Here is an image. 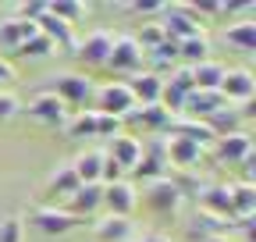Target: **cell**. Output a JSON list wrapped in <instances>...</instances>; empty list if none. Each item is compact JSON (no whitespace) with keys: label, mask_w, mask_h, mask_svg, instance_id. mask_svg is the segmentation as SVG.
<instances>
[{"label":"cell","mask_w":256,"mask_h":242,"mask_svg":"<svg viewBox=\"0 0 256 242\" xmlns=\"http://www.w3.org/2000/svg\"><path fill=\"white\" fill-rule=\"evenodd\" d=\"M46 93H54L64 107H78L86 110V104H92V93H96V86L89 75H78V72H60L50 78V89Z\"/></svg>","instance_id":"obj_1"},{"label":"cell","mask_w":256,"mask_h":242,"mask_svg":"<svg viewBox=\"0 0 256 242\" xmlns=\"http://www.w3.org/2000/svg\"><path fill=\"white\" fill-rule=\"evenodd\" d=\"M182 200H185V189L178 186V182H171L168 174L156 178V182H146V189H142V203L153 210V214H160V218L178 214Z\"/></svg>","instance_id":"obj_2"},{"label":"cell","mask_w":256,"mask_h":242,"mask_svg":"<svg viewBox=\"0 0 256 242\" xmlns=\"http://www.w3.org/2000/svg\"><path fill=\"white\" fill-rule=\"evenodd\" d=\"M132 107H136V96H132V89H128L124 78H114V82H107V86H96V93H92V110H96V114L124 118Z\"/></svg>","instance_id":"obj_3"},{"label":"cell","mask_w":256,"mask_h":242,"mask_svg":"<svg viewBox=\"0 0 256 242\" xmlns=\"http://www.w3.org/2000/svg\"><path fill=\"white\" fill-rule=\"evenodd\" d=\"M160 28H164V40L182 43V40H188V36L203 32V22H200L196 14H192V8H188V4H171V8H164Z\"/></svg>","instance_id":"obj_4"},{"label":"cell","mask_w":256,"mask_h":242,"mask_svg":"<svg viewBox=\"0 0 256 242\" xmlns=\"http://www.w3.org/2000/svg\"><path fill=\"white\" fill-rule=\"evenodd\" d=\"M142 60H146V54L139 50V43H136L132 36H114V46H110V57H107L104 68L132 78V75L142 72Z\"/></svg>","instance_id":"obj_5"},{"label":"cell","mask_w":256,"mask_h":242,"mask_svg":"<svg viewBox=\"0 0 256 242\" xmlns=\"http://www.w3.org/2000/svg\"><path fill=\"white\" fill-rule=\"evenodd\" d=\"M217 93L224 96V104H252L256 78H252L249 68H224V78L217 86Z\"/></svg>","instance_id":"obj_6"},{"label":"cell","mask_w":256,"mask_h":242,"mask_svg":"<svg viewBox=\"0 0 256 242\" xmlns=\"http://www.w3.org/2000/svg\"><path fill=\"white\" fill-rule=\"evenodd\" d=\"M110 46H114V36L107 32V28H96V32H89L86 40L75 43V57L86 68H104L107 57H110Z\"/></svg>","instance_id":"obj_7"},{"label":"cell","mask_w":256,"mask_h":242,"mask_svg":"<svg viewBox=\"0 0 256 242\" xmlns=\"http://www.w3.org/2000/svg\"><path fill=\"white\" fill-rule=\"evenodd\" d=\"M28 224L36 228V232H43V235H68L82 221L75 214H68V210H60V206H36L28 214Z\"/></svg>","instance_id":"obj_8"},{"label":"cell","mask_w":256,"mask_h":242,"mask_svg":"<svg viewBox=\"0 0 256 242\" xmlns=\"http://www.w3.org/2000/svg\"><path fill=\"white\" fill-rule=\"evenodd\" d=\"M136 203H139V192H136V186H132L128 178L104 186V203H100V206L107 210L110 218H132Z\"/></svg>","instance_id":"obj_9"},{"label":"cell","mask_w":256,"mask_h":242,"mask_svg":"<svg viewBox=\"0 0 256 242\" xmlns=\"http://www.w3.org/2000/svg\"><path fill=\"white\" fill-rule=\"evenodd\" d=\"M25 114L32 121H40V125H50V128H64V125H68V107H64L54 93H40L36 100H28Z\"/></svg>","instance_id":"obj_10"},{"label":"cell","mask_w":256,"mask_h":242,"mask_svg":"<svg viewBox=\"0 0 256 242\" xmlns=\"http://www.w3.org/2000/svg\"><path fill=\"white\" fill-rule=\"evenodd\" d=\"M220 107H232V104H224V96L220 93H206V89H192V93L185 96V107H182V114L188 118V121H210Z\"/></svg>","instance_id":"obj_11"},{"label":"cell","mask_w":256,"mask_h":242,"mask_svg":"<svg viewBox=\"0 0 256 242\" xmlns=\"http://www.w3.org/2000/svg\"><path fill=\"white\" fill-rule=\"evenodd\" d=\"M128 82V89H132V96H136V104L139 107H150V104H160V93H164V75L160 72H139V75H132V78H124Z\"/></svg>","instance_id":"obj_12"},{"label":"cell","mask_w":256,"mask_h":242,"mask_svg":"<svg viewBox=\"0 0 256 242\" xmlns=\"http://www.w3.org/2000/svg\"><path fill=\"white\" fill-rule=\"evenodd\" d=\"M40 28L36 22H25V18H0V50L18 54L25 40H32Z\"/></svg>","instance_id":"obj_13"},{"label":"cell","mask_w":256,"mask_h":242,"mask_svg":"<svg viewBox=\"0 0 256 242\" xmlns=\"http://www.w3.org/2000/svg\"><path fill=\"white\" fill-rule=\"evenodd\" d=\"M107 160H114L121 171H132L139 160H142V142L136 136H114L110 139V150H107Z\"/></svg>","instance_id":"obj_14"},{"label":"cell","mask_w":256,"mask_h":242,"mask_svg":"<svg viewBox=\"0 0 256 242\" xmlns=\"http://www.w3.org/2000/svg\"><path fill=\"white\" fill-rule=\"evenodd\" d=\"M217 157H220L224 164H246V160L252 157V139H249V132L242 128V132H235V136H220V139H217Z\"/></svg>","instance_id":"obj_15"},{"label":"cell","mask_w":256,"mask_h":242,"mask_svg":"<svg viewBox=\"0 0 256 242\" xmlns=\"http://www.w3.org/2000/svg\"><path fill=\"white\" fill-rule=\"evenodd\" d=\"M100 203H104V186H100V182H92V186H78V189L68 196V214H75V218L82 221V218L96 214Z\"/></svg>","instance_id":"obj_16"},{"label":"cell","mask_w":256,"mask_h":242,"mask_svg":"<svg viewBox=\"0 0 256 242\" xmlns=\"http://www.w3.org/2000/svg\"><path fill=\"white\" fill-rule=\"evenodd\" d=\"M104 150H86V154H78L72 160V171L78 178V186H92V182H100L104 186Z\"/></svg>","instance_id":"obj_17"},{"label":"cell","mask_w":256,"mask_h":242,"mask_svg":"<svg viewBox=\"0 0 256 242\" xmlns=\"http://www.w3.org/2000/svg\"><path fill=\"white\" fill-rule=\"evenodd\" d=\"M168 139V164L174 168H196L203 160V146L192 142V139H182V136H164Z\"/></svg>","instance_id":"obj_18"},{"label":"cell","mask_w":256,"mask_h":242,"mask_svg":"<svg viewBox=\"0 0 256 242\" xmlns=\"http://www.w3.org/2000/svg\"><path fill=\"white\" fill-rule=\"evenodd\" d=\"M121 121H136V125H142V128H153V132H168L171 128V121H174V114H168L160 104H150V107H132Z\"/></svg>","instance_id":"obj_19"},{"label":"cell","mask_w":256,"mask_h":242,"mask_svg":"<svg viewBox=\"0 0 256 242\" xmlns=\"http://www.w3.org/2000/svg\"><path fill=\"white\" fill-rule=\"evenodd\" d=\"M96 242H132L136 238V221L132 218H104V221H96L92 228Z\"/></svg>","instance_id":"obj_20"},{"label":"cell","mask_w":256,"mask_h":242,"mask_svg":"<svg viewBox=\"0 0 256 242\" xmlns=\"http://www.w3.org/2000/svg\"><path fill=\"white\" fill-rule=\"evenodd\" d=\"M203 60H210V36H206V28L178 43V64L196 68V64H203Z\"/></svg>","instance_id":"obj_21"},{"label":"cell","mask_w":256,"mask_h":242,"mask_svg":"<svg viewBox=\"0 0 256 242\" xmlns=\"http://www.w3.org/2000/svg\"><path fill=\"white\" fill-rule=\"evenodd\" d=\"M200 210H206V214L228 221L232 218V196H228V186H206L200 192Z\"/></svg>","instance_id":"obj_22"},{"label":"cell","mask_w":256,"mask_h":242,"mask_svg":"<svg viewBox=\"0 0 256 242\" xmlns=\"http://www.w3.org/2000/svg\"><path fill=\"white\" fill-rule=\"evenodd\" d=\"M224 43L235 46V50H242V54H252L256 50V22L252 18H242V22L228 25V28H224Z\"/></svg>","instance_id":"obj_23"},{"label":"cell","mask_w":256,"mask_h":242,"mask_svg":"<svg viewBox=\"0 0 256 242\" xmlns=\"http://www.w3.org/2000/svg\"><path fill=\"white\" fill-rule=\"evenodd\" d=\"M232 196V218H252L256 214V186L252 182H238V186H228Z\"/></svg>","instance_id":"obj_24"},{"label":"cell","mask_w":256,"mask_h":242,"mask_svg":"<svg viewBox=\"0 0 256 242\" xmlns=\"http://www.w3.org/2000/svg\"><path fill=\"white\" fill-rule=\"evenodd\" d=\"M224 228H232V221H220V218L206 214V210H196V218L188 221V238H200V242H206V238L224 235Z\"/></svg>","instance_id":"obj_25"},{"label":"cell","mask_w":256,"mask_h":242,"mask_svg":"<svg viewBox=\"0 0 256 242\" xmlns=\"http://www.w3.org/2000/svg\"><path fill=\"white\" fill-rule=\"evenodd\" d=\"M242 110L238 107H220L210 121H206V128L214 132V139H220V136H235V132H242Z\"/></svg>","instance_id":"obj_26"},{"label":"cell","mask_w":256,"mask_h":242,"mask_svg":"<svg viewBox=\"0 0 256 242\" xmlns=\"http://www.w3.org/2000/svg\"><path fill=\"white\" fill-rule=\"evenodd\" d=\"M220 78H224V64H220V60H203V64L192 68V82H196V89H206V93H217Z\"/></svg>","instance_id":"obj_27"},{"label":"cell","mask_w":256,"mask_h":242,"mask_svg":"<svg viewBox=\"0 0 256 242\" xmlns=\"http://www.w3.org/2000/svg\"><path fill=\"white\" fill-rule=\"evenodd\" d=\"M75 189H78V178L72 171V160L68 164H57V171L46 178V192L50 196H72Z\"/></svg>","instance_id":"obj_28"},{"label":"cell","mask_w":256,"mask_h":242,"mask_svg":"<svg viewBox=\"0 0 256 242\" xmlns=\"http://www.w3.org/2000/svg\"><path fill=\"white\" fill-rule=\"evenodd\" d=\"M46 11L54 18H60L64 25H75L89 14V4H78V0H57V4H46Z\"/></svg>","instance_id":"obj_29"},{"label":"cell","mask_w":256,"mask_h":242,"mask_svg":"<svg viewBox=\"0 0 256 242\" xmlns=\"http://www.w3.org/2000/svg\"><path fill=\"white\" fill-rule=\"evenodd\" d=\"M68 139H86V136H96V110H78L75 118H68V125H64Z\"/></svg>","instance_id":"obj_30"},{"label":"cell","mask_w":256,"mask_h":242,"mask_svg":"<svg viewBox=\"0 0 256 242\" xmlns=\"http://www.w3.org/2000/svg\"><path fill=\"white\" fill-rule=\"evenodd\" d=\"M146 57L153 60L156 68L171 72V68H178V43H174V40H160L153 50H146Z\"/></svg>","instance_id":"obj_31"},{"label":"cell","mask_w":256,"mask_h":242,"mask_svg":"<svg viewBox=\"0 0 256 242\" xmlns=\"http://www.w3.org/2000/svg\"><path fill=\"white\" fill-rule=\"evenodd\" d=\"M54 50H57V46H54L43 32H36L32 40H25V43H22V50H18V54H22V57H32V60H43V57H50Z\"/></svg>","instance_id":"obj_32"},{"label":"cell","mask_w":256,"mask_h":242,"mask_svg":"<svg viewBox=\"0 0 256 242\" xmlns=\"http://www.w3.org/2000/svg\"><path fill=\"white\" fill-rule=\"evenodd\" d=\"M136 43H139V50L146 54V50H153L160 40H164V28H160V22H146L142 28H139V36H132Z\"/></svg>","instance_id":"obj_33"},{"label":"cell","mask_w":256,"mask_h":242,"mask_svg":"<svg viewBox=\"0 0 256 242\" xmlns=\"http://www.w3.org/2000/svg\"><path fill=\"white\" fill-rule=\"evenodd\" d=\"M25 238V221L8 214L4 221H0V242H22Z\"/></svg>","instance_id":"obj_34"},{"label":"cell","mask_w":256,"mask_h":242,"mask_svg":"<svg viewBox=\"0 0 256 242\" xmlns=\"http://www.w3.org/2000/svg\"><path fill=\"white\" fill-rule=\"evenodd\" d=\"M124 132V121L121 118H110V114H96V136H104V139H114Z\"/></svg>","instance_id":"obj_35"},{"label":"cell","mask_w":256,"mask_h":242,"mask_svg":"<svg viewBox=\"0 0 256 242\" xmlns=\"http://www.w3.org/2000/svg\"><path fill=\"white\" fill-rule=\"evenodd\" d=\"M46 14V0H32V4H22V14L18 18H25V22H40Z\"/></svg>","instance_id":"obj_36"},{"label":"cell","mask_w":256,"mask_h":242,"mask_svg":"<svg viewBox=\"0 0 256 242\" xmlns=\"http://www.w3.org/2000/svg\"><path fill=\"white\" fill-rule=\"evenodd\" d=\"M18 110H22V107H18V100H14L11 93H0V125H4V121H11Z\"/></svg>","instance_id":"obj_37"},{"label":"cell","mask_w":256,"mask_h":242,"mask_svg":"<svg viewBox=\"0 0 256 242\" xmlns=\"http://www.w3.org/2000/svg\"><path fill=\"white\" fill-rule=\"evenodd\" d=\"M128 11H139V14H164L168 4H160V0H146V4H124Z\"/></svg>","instance_id":"obj_38"},{"label":"cell","mask_w":256,"mask_h":242,"mask_svg":"<svg viewBox=\"0 0 256 242\" xmlns=\"http://www.w3.org/2000/svg\"><path fill=\"white\" fill-rule=\"evenodd\" d=\"M18 75H14V64L8 57H0V86H8V82H14Z\"/></svg>","instance_id":"obj_39"},{"label":"cell","mask_w":256,"mask_h":242,"mask_svg":"<svg viewBox=\"0 0 256 242\" xmlns=\"http://www.w3.org/2000/svg\"><path fill=\"white\" fill-rule=\"evenodd\" d=\"M132 242H171V238H164V235H142V238H132Z\"/></svg>","instance_id":"obj_40"},{"label":"cell","mask_w":256,"mask_h":242,"mask_svg":"<svg viewBox=\"0 0 256 242\" xmlns=\"http://www.w3.org/2000/svg\"><path fill=\"white\" fill-rule=\"evenodd\" d=\"M206 242H232L228 235H217V238H206Z\"/></svg>","instance_id":"obj_41"}]
</instances>
